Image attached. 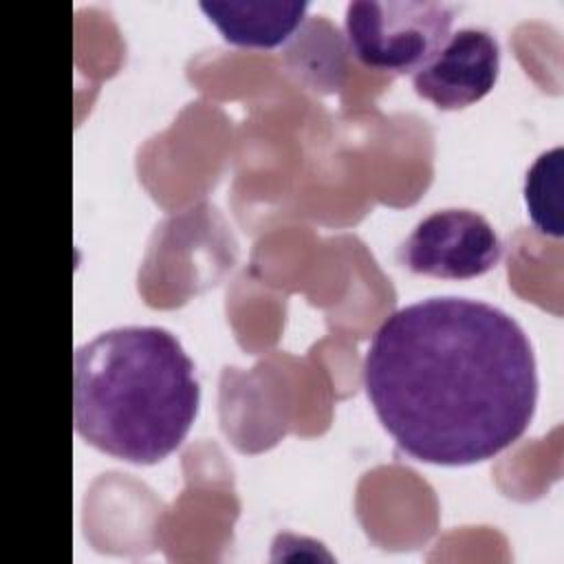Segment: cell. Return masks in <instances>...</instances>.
Instances as JSON below:
<instances>
[{"label": "cell", "mask_w": 564, "mask_h": 564, "mask_svg": "<svg viewBox=\"0 0 564 564\" xmlns=\"http://www.w3.org/2000/svg\"><path fill=\"white\" fill-rule=\"evenodd\" d=\"M364 388L381 425L412 458L471 465L513 445L538 403L522 326L467 297H427L388 315L364 357Z\"/></svg>", "instance_id": "6da1fadb"}, {"label": "cell", "mask_w": 564, "mask_h": 564, "mask_svg": "<svg viewBox=\"0 0 564 564\" xmlns=\"http://www.w3.org/2000/svg\"><path fill=\"white\" fill-rule=\"evenodd\" d=\"M194 361L161 326H117L73 357L75 432L115 458L154 465L187 436L200 403Z\"/></svg>", "instance_id": "7a4b0ae2"}, {"label": "cell", "mask_w": 564, "mask_h": 564, "mask_svg": "<svg viewBox=\"0 0 564 564\" xmlns=\"http://www.w3.org/2000/svg\"><path fill=\"white\" fill-rule=\"evenodd\" d=\"M454 7L427 0H357L346 7L350 53L381 73H416L449 37Z\"/></svg>", "instance_id": "3957f363"}, {"label": "cell", "mask_w": 564, "mask_h": 564, "mask_svg": "<svg viewBox=\"0 0 564 564\" xmlns=\"http://www.w3.org/2000/svg\"><path fill=\"white\" fill-rule=\"evenodd\" d=\"M502 245L489 220L471 209H438L425 216L399 247V260L419 275L469 280L491 271Z\"/></svg>", "instance_id": "277c9868"}, {"label": "cell", "mask_w": 564, "mask_h": 564, "mask_svg": "<svg viewBox=\"0 0 564 564\" xmlns=\"http://www.w3.org/2000/svg\"><path fill=\"white\" fill-rule=\"evenodd\" d=\"M500 44L487 29L465 26L443 42L436 55L414 77L419 97L441 110H458L480 101L496 84Z\"/></svg>", "instance_id": "5b68a950"}, {"label": "cell", "mask_w": 564, "mask_h": 564, "mask_svg": "<svg viewBox=\"0 0 564 564\" xmlns=\"http://www.w3.org/2000/svg\"><path fill=\"white\" fill-rule=\"evenodd\" d=\"M203 13L238 46L273 48L302 24L306 2H200Z\"/></svg>", "instance_id": "8992f818"}, {"label": "cell", "mask_w": 564, "mask_h": 564, "mask_svg": "<svg viewBox=\"0 0 564 564\" xmlns=\"http://www.w3.org/2000/svg\"><path fill=\"white\" fill-rule=\"evenodd\" d=\"M524 203L538 231L562 236V148L542 152L524 178Z\"/></svg>", "instance_id": "52a82bcc"}]
</instances>
